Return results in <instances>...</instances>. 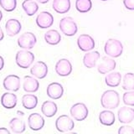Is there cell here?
<instances>
[{"mask_svg":"<svg viewBox=\"0 0 134 134\" xmlns=\"http://www.w3.org/2000/svg\"><path fill=\"white\" fill-rule=\"evenodd\" d=\"M100 104L102 107L108 110H113L118 107L120 104L119 93L115 90H107L100 96Z\"/></svg>","mask_w":134,"mask_h":134,"instance_id":"obj_1","label":"cell"},{"mask_svg":"<svg viewBox=\"0 0 134 134\" xmlns=\"http://www.w3.org/2000/svg\"><path fill=\"white\" fill-rule=\"evenodd\" d=\"M104 51L108 56L117 58L121 56L123 52V44L118 40L109 39L104 45Z\"/></svg>","mask_w":134,"mask_h":134,"instance_id":"obj_2","label":"cell"},{"mask_svg":"<svg viewBox=\"0 0 134 134\" xmlns=\"http://www.w3.org/2000/svg\"><path fill=\"white\" fill-rule=\"evenodd\" d=\"M35 54L28 49H21L15 55V62L17 65L22 69H28L35 61Z\"/></svg>","mask_w":134,"mask_h":134,"instance_id":"obj_3","label":"cell"},{"mask_svg":"<svg viewBox=\"0 0 134 134\" xmlns=\"http://www.w3.org/2000/svg\"><path fill=\"white\" fill-rule=\"evenodd\" d=\"M60 31L64 34L65 36L71 37L75 35V34L78 32V26L75 23L73 18L71 17H64L60 20L59 24Z\"/></svg>","mask_w":134,"mask_h":134,"instance_id":"obj_4","label":"cell"},{"mask_svg":"<svg viewBox=\"0 0 134 134\" xmlns=\"http://www.w3.org/2000/svg\"><path fill=\"white\" fill-rule=\"evenodd\" d=\"M18 45L23 49H32L37 43V38L32 32H25L22 34L17 40Z\"/></svg>","mask_w":134,"mask_h":134,"instance_id":"obj_5","label":"cell"},{"mask_svg":"<svg viewBox=\"0 0 134 134\" xmlns=\"http://www.w3.org/2000/svg\"><path fill=\"white\" fill-rule=\"evenodd\" d=\"M70 116L73 119L78 121H84L88 116V108L86 105L83 102H78L74 104L70 109Z\"/></svg>","mask_w":134,"mask_h":134,"instance_id":"obj_6","label":"cell"},{"mask_svg":"<svg viewBox=\"0 0 134 134\" xmlns=\"http://www.w3.org/2000/svg\"><path fill=\"white\" fill-rule=\"evenodd\" d=\"M75 122L68 115H61L55 120V127L58 132H67L73 130Z\"/></svg>","mask_w":134,"mask_h":134,"instance_id":"obj_7","label":"cell"},{"mask_svg":"<svg viewBox=\"0 0 134 134\" xmlns=\"http://www.w3.org/2000/svg\"><path fill=\"white\" fill-rule=\"evenodd\" d=\"M54 70H55V72L58 75L65 77L68 76V75L71 74L73 67L72 64H71V62L69 60L63 58L56 62L55 66H54Z\"/></svg>","mask_w":134,"mask_h":134,"instance_id":"obj_8","label":"cell"},{"mask_svg":"<svg viewBox=\"0 0 134 134\" xmlns=\"http://www.w3.org/2000/svg\"><path fill=\"white\" fill-rule=\"evenodd\" d=\"M78 48L84 52H89L95 48V40L91 35L83 34L81 35L77 39Z\"/></svg>","mask_w":134,"mask_h":134,"instance_id":"obj_9","label":"cell"},{"mask_svg":"<svg viewBox=\"0 0 134 134\" xmlns=\"http://www.w3.org/2000/svg\"><path fill=\"white\" fill-rule=\"evenodd\" d=\"M3 86L4 89L8 91H18L21 86L20 77L16 75H8L3 79Z\"/></svg>","mask_w":134,"mask_h":134,"instance_id":"obj_10","label":"cell"},{"mask_svg":"<svg viewBox=\"0 0 134 134\" xmlns=\"http://www.w3.org/2000/svg\"><path fill=\"white\" fill-rule=\"evenodd\" d=\"M44 118L37 112L31 113L28 117V126L33 131H40L44 127Z\"/></svg>","mask_w":134,"mask_h":134,"instance_id":"obj_11","label":"cell"},{"mask_svg":"<svg viewBox=\"0 0 134 134\" xmlns=\"http://www.w3.org/2000/svg\"><path fill=\"white\" fill-rule=\"evenodd\" d=\"M116 66V63L111 57L104 56L102 57V60L99 63V65L97 66V70L100 74L105 75L114 70Z\"/></svg>","mask_w":134,"mask_h":134,"instance_id":"obj_12","label":"cell"},{"mask_svg":"<svg viewBox=\"0 0 134 134\" xmlns=\"http://www.w3.org/2000/svg\"><path fill=\"white\" fill-rule=\"evenodd\" d=\"M36 24L40 29H48L54 24V17L48 11H43L38 14L35 19Z\"/></svg>","mask_w":134,"mask_h":134,"instance_id":"obj_13","label":"cell"},{"mask_svg":"<svg viewBox=\"0 0 134 134\" xmlns=\"http://www.w3.org/2000/svg\"><path fill=\"white\" fill-rule=\"evenodd\" d=\"M46 94L49 98L58 100L64 95V87L59 82H52L49 84L46 88Z\"/></svg>","mask_w":134,"mask_h":134,"instance_id":"obj_14","label":"cell"},{"mask_svg":"<svg viewBox=\"0 0 134 134\" xmlns=\"http://www.w3.org/2000/svg\"><path fill=\"white\" fill-rule=\"evenodd\" d=\"M30 74L37 79H44L48 75V66L44 61H36L30 69Z\"/></svg>","mask_w":134,"mask_h":134,"instance_id":"obj_15","label":"cell"},{"mask_svg":"<svg viewBox=\"0 0 134 134\" xmlns=\"http://www.w3.org/2000/svg\"><path fill=\"white\" fill-rule=\"evenodd\" d=\"M118 121L122 124L131 123L134 120V109L128 107H121L117 111Z\"/></svg>","mask_w":134,"mask_h":134,"instance_id":"obj_16","label":"cell"},{"mask_svg":"<svg viewBox=\"0 0 134 134\" xmlns=\"http://www.w3.org/2000/svg\"><path fill=\"white\" fill-rule=\"evenodd\" d=\"M40 88L39 81L30 75H25L24 77L23 89L27 93H35Z\"/></svg>","mask_w":134,"mask_h":134,"instance_id":"obj_17","label":"cell"},{"mask_svg":"<svg viewBox=\"0 0 134 134\" xmlns=\"http://www.w3.org/2000/svg\"><path fill=\"white\" fill-rule=\"evenodd\" d=\"M21 29H22V24L18 19H10L7 20L5 24V31L7 35L14 37L20 33Z\"/></svg>","mask_w":134,"mask_h":134,"instance_id":"obj_18","label":"cell"},{"mask_svg":"<svg viewBox=\"0 0 134 134\" xmlns=\"http://www.w3.org/2000/svg\"><path fill=\"white\" fill-rule=\"evenodd\" d=\"M0 102L3 107L5 109H13L16 107L17 102H18V97L12 92H5L2 95Z\"/></svg>","mask_w":134,"mask_h":134,"instance_id":"obj_19","label":"cell"},{"mask_svg":"<svg viewBox=\"0 0 134 134\" xmlns=\"http://www.w3.org/2000/svg\"><path fill=\"white\" fill-rule=\"evenodd\" d=\"M100 57V54L98 51H89L85 54V55L83 57V64L88 69L94 68Z\"/></svg>","mask_w":134,"mask_h":134,"instance_id":"obj_20","label":"cell"},{"mask_svg":"<svg viewBox=\"0 0 134 134\" xmlns=\"http://www.w3.org/2000/svg\"><path fill=\"white\" fill-rule=\"evenodd\" d=\"M70 0H53L52 8L58 14H66L70 9Z\"/></svg>","mask_w":134,"mask_h":134,"instance_id":"obj_21","label":"cell"},{"mask_svg":"<svg viewBox=\"0 0 134 134\" xmlns=\"http://www.w3.org/2000/svg\"><path fill=\"white\" fill-rule=\"evenodd\" d=\"M41 111L46 117H53L58 111L57 104L53 100H45L41 106Z\"/></svg>","mask_w":134,"mask_h":134,"instance_id":"obj_22","label":"cell"},{"mask_svg":"<svg viewBox=\"0 0 134 134\" xmlns=\"http://www.w3.org/2000/svg\"><path fill=\"white\" fill-rule=\"evenodd\" d=\"M9 128L12 132L14 133H23L26 130V124L24 121L19 118V117H14L9 121Z\"/></svg>","mask_w":134,"mask_h":134,"instance_id":"obj_23","label":"cell"},{"mask_svg":"<svg viewBox=\"0 0 134 134\" xmlns=\"http://www.w3.org/2000/svg\"><path fill=\"white\" fill-rule=\"evenodd\" d=\"M115 114L110 110H104L100 112L99 121L100 124L104 126H112L115 123Z\"/></svg>","mask_w":134,"mask_h":134,"instance_id":"obj_24","label":"cell"},{"mask_svg":"<svg viewBox=\"0 0 134 134\" xmlns=\"http://www.w3.org/2000/svg\"><path fill=\"white\" fill-rule=\"evenodd\" d=\"M22 105L27 110H33L38 105V97L34 94H25L22 96Z\"/></svg>","mask_w":134,"mask_h":134,"instance_id":"obj_25","label":"cell"},{"mask_svg":"<svg viewBox=\"0 0 134 134\" xmlns=\"http://www.w3.org/2000/svg\"><path fill=\"white\" fill-rule=\"evenodd\" d=\"M44 40L49 45H56L61 41V35L56 29H49L44 34Z\"/></svg>","mask_w":134,"mask_h":134,"instance_id":"obj_26","label":"cell"},{"mask_svg":"<svg viewBox=\"0 0 134 134\" xmlns=\"http://www.w3.org/2000/svg\"><path fill=\"white\" fill-rule=\"evenodd\" d=\"M121 81V75L120 72H109L105 77V83L109 87H116Z\"/></svg>","mask_w":134,"mask_h":134,"instance_id":"obj_27","label":"cell"},{"mask_svg":"<svg viewBox=\"0 0 134 134\" xmlns=\"http://www.w3.org/2000/svg\"><path fill=\"white\" fill-rule=\"evenodd\" d=\"M22 8L28 16H33L39 10V5L35 0H24L22 3Z\"/></svg>","mask_w":134,"mask_h":134,"instance_id":"obj_28","label":"cell"},{"mask_svg":"<svg viewBox=\"0 0 134 134\" xmlns=\"http://www.w3.org/2000/svg\"><path fill=\"white\" fill-rule=\"evenodd\" d=\"M75 8L81 14L88 13L92 8L91 0H76L75 1Z\"/></svg>","mask_w":134,"mask_h":134,"instance_id":"obj_29","label":"cell"},{"mask_svg":"<svg viewBox=\"0 0 134 134\" xmlns=\"http://www.w3.org/2000/svg\"><path fill=\"white\" fill-rule=\"evenodd\" d=\"M122 89L125 91H134V74L127 73L124 75L122 81Z\"/></svg>","mask_w":134,"mask_h":134,"instance_id":"obj_30","label":"cell"},{"mask_svg":"<svg viewBox=\"0 0 134 134\" xmlns=\"http://www.w3.org/2000/svg\"><path fill=\"white\" fill-rule=\"evenodd\" d=\"M0 7L6 12H13L17 7V0H0Z\"/></svg>","mask_w":134,"mask_h":134,"instance_id":"obj_31","label":"cell"},{"mask_svg":"<svg viewBox=\"0 0 134 134\" xmlns=\"http://www.w3.org/2000/svg\"><path fill=\"white\" fill-rule=\"evenodd\" d=\"M122 100L125 105L129 107H134V91L125 92L122 96Z\"/></svg>","mask_w":134,"mask_h":134,"instance_id":"obj_32","label":"cell"},{"mask_svg":"<svg viewBox=\"0 0 134 134\" xmlns=\"http://www.w3.org/2000/svg\"><path fill=\"white\" fill-rule=\"evenodd\" d=\"M119 134H134V128L131 126H121L118 129Z\"/></svg>","mask_w":134,"mask_h":134,"instance_id":"obj_33","label":"cell"},{"mask_svg":"<svg viewBox=\"0 0 134 134\" xmlns=\"http://www.w3.org/2000/svg\"><path fill=\"white\" fill-rule=\"evenodd\" d=\"M125 8L128 10H134V0H123Z\"/></svg>","mask_w":134,"mask_h":134,"instance_id":"obj_34","label":"cell"},{"mask_svg":"<svg viewBox=\"0 0 134 134\" xmlns=\"http://www.w3.org/2000/svg\"><path fill=\"white\" fill-rule=\"evenodd\" d=\"M10 131L5 127H0V134H9Z\"/></svg>","mask_w":134,"mask_h":134,"instance_id":"obj_35","label":"cell"},{"mask_svg":"<svg viewBox=\"0 0 134 134\" xmlns=\"http://www.w3.org/2000/svg\"><path fill=\"white\" fill-rule=\"evenodd\" d=\"M4 67V59L0 55V70H2Z\"/></svg>","mask_w":134,"mask_h":134,"instance_id":"obj_36","label":"cell"},{"mask_svg":"<svg viewBox=\"0 0 134 134\" xmlns=\"http://www.w3.org/2000/svg\"><path fill=\"white\" fill-rule=\"evenodd\" d=\"M3 38H4V33L3 31L2 28L0 27V41H2L3 40Z\"/></svg>","mask_w":134,"mask_h":134,"instance_id":"obj_37","label":"cell"},{"mask_svg":"<svg viewBox=\"0 0 134 134\" xmlns=\"http://www.w3.org/2000/svg\"><path fill=\"white\" fill-rule=\"evenodd\" d=\"M36 2L42 3V4H44V3H47L49 2V0H36Z\"/></svg>","mask_w":134,"mask_h":134,"instance_id":"obj_38","label":"cell"},{"mask_svg":"<svg viewBox=\"0 0 134 134\" xmlns=\"http://www.w3.org/2000/svg\"><path fill=\"white\" fill-rule=\"evenodd\" d=\"M17 113H18L19 116H24V113L23 111H17Z\"/></svg>","mask_w":134,"mask_h":134,"instance_id":"obj_39","label":"cell"},{"mask_svg":"<svg viewBox=\"0 0 134 134\" xmlns=\"http://www.w3.org/2000/svg\"><path fill=\"white\" fill-rule=\"evenodd\" d=\"M2 19H3V13L1 10H0V22L2 21Z\"/></svg>","mask_w":134,"mask_h":134,"instance_id":"obj_40","label":"cell"},{"mask_svg":"<svg viewBox=\"0 0 134 134\" xmlns=\"http://www.w3.org/2000/svg\"><path fill=\"white\" fill-rule=\"evenodd\" d=\"M100 1H103V2H105V1H108V0H100Z\"/></svg>","mask_w":134,"mask_h":134,"instance_id":"obj_41","label":"cell"}]
</instances>
